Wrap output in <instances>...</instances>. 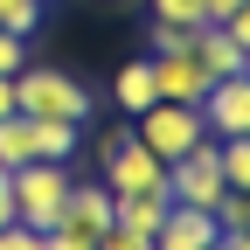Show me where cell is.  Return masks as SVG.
Masks as SVG:
<instances>
[{
  "instance_id": "44dd1931",
  "label": "cell",
  "mask_w": 250,
  "mask_h": 250,
  "mask_svg": "<svg viewBox=\"0 0 250 250\" xmlns=\"http://www.w3.org/2000/svg\"><path fill=\"white\" fill-rule=\"evenodd\" d=\"M98 250H153V236H139V229H125V223H111V229L98 236Z\"/></svg>"
},
{
  "instance_id": "3957f363",
  "label": "cell",
  "mask_w": 250,
  "mask_h": 250,
  "mask_svg": "<svg viewBox=\"0 0 250 250\" xmlns=\"http://www.w3.org/2000/svg\"><path fill=\"white\" fill-rule=\"evenodd\" d=\"M132 139H139L160 167H174L181 153H195V146L208 139L202 104H146V111H139V125H132Z\"/></svg>"
},
{
  "instance_id": "7c38bea8",
  "label": "cell",
  "mask_w": 250,
  "mask_h": 250,
  "mask_svg": "<svg viewBox=\"0 0 250 250\" xmlns=\"http://www.w3.org/2000/svg\"><path fill=\"white\" fill-rule=\"evenodd\" d=\"M28 160H35V118L7 111V118H0V174H14Z\"/></svg>"
},
{
  "instance_id": "83f0119b",
  "label": "cell",
  "mask_w": 250,
  "mask_h": 250,
  "mask_svg": "<svg viewBox=\"0 0 250 250\" xmlns=\"http://www.w3.org/2000/svg\"><path fill=\"white\" fill-rule=\"evenodd\" d=\"M243 77H250V62H243Z\"/></svg>"
},
{
  "instance_id": "277c9868",
  "label": "cell",
  "mask_w": 250,
  "mask_h": 250,
  "mask_svg": "<svg viewBox=\"0 0 250 250\" xmlns=\"http://www.w3.org/2000/svg\"><path fill=\"white\" fill-rule=\"evenodd\" d=\"M104 188L111 195H146V188H167V167L132 139V132H104Z\"/></svg>"
},
{
  "instance_id": "30bf717a",
  "label": "cell",
  "mask_w": 250,
  "mask_h": 250,
  "mask_svg": "<svg viewBox=\"0 0 250 250\" xmlns=\"http://www.w3.org/2000/svg\"><path fill=\"white\" fill-rule=\"evenodd\" d=\"M188 49H195V62L208 70V83H215V77H243V62H250V56H243V49L229 42V28H215V21H202Z\"/></svg>"
},
{
  "instance_id": "7402d4cb",
  "label": "cell",
  "mask_w": 250,
  "mask_h": 250,
  "mask_svg": "<svg viewBox=\"0 0 250 250\" xmlns=\"http://www.w3.org/2000/svg\"><path fill=\"white\" fill-rule=\"evenodd\" d=\"M0 250H42V229H28V223H7V229H0Z\"/></svg>"
},
{
  "instance_id": "52a82bcc",
  "label": "cell",
  "mask_w": 250,
  "mask_h": 250,
  "mask_svg": "<svg viewBox=\"0 0 250 250\" xmlns=\"http://www.w3.org/2000/svg\"><path fill=\"white\" fill-rule=\"evenodd\" d=\"M111 223H118V202H111V188H98V181H90V188H83V181H70L56 229H62V236H83V243H98Z\"/></svg>"
},
{
  "instance_id": "8fae6325",
  "label": "cell",
  "mask_w": 250,
  "mask_h": 250,
  "mask_svg": "<svg viewBox=\"0 0 250 250\" xmlns=\"http://www.w3.org/2000/svg\"><path fill=\"white\" fill-rule=\"evenodd\" d=\"M111 202H118V223H125V229H139V236H160L167 208H174L167 188H146V195H111Z\"/></svg>"
},
{
  "instance_id": "ba28073f",
  "label": "cell",
  "mask_w": 250,
  "mask_h": 250,
  "mask_svg": "<svg viewBox=\"0 0 250 250\" xmlns=\"http://www.w3.org/2000/svg\"><path fill=\"white\" fill-rule=\"evenodd\" d=\"M208 139H250V77H215L202 98Z\"/></svg>"
},
{
  "instance_id": "4316f807",
  "label": "cell",
  "mask_w": 250,
  "mask_h": 250,
  "mask_svg": "<svg viewBox=\"0 0 250 250\" xmlns=\"http://www.w3.org/2000/svg\"><path fill=\"white\" fill-rule=\"evenodd\" d=\"M14 111V77H0V118Z\"/></svg>"
},
{
  "instance_id": "5bb4252c",
  "label": "cell",
  "mask_w": 250,
  "mask_h": 250,
  "mask_svg": "<svg viewBox=\"0 0 250 250\" xmlns=\"http://www.w3.org/2000/svg\"><path fill=\"white\" fill-rule=\"evenodd\" d=\"M111 98H118V111H132V118H139L146 104H160V98H153V77H146V56L125 62V70L111 77Z\"/></svg>"
},
{
  "instance_id": "6da1fadb",
  "label": "cell",
  "mask_w": 250,
  "mask_h": 250,
  "mask_svg": "<svg viewBox=\"0 0 250 250\" xmlns=\"http://www.w3.org/2000/svg\"><path fill=\"white\" fill-rule=\"evenodd\" d=\"M14 111L21 118H62V125H83L90 118V90L56 70V62H28V70H14Z\"/></svg>"
},
{
  "instance_id": "7a4b0ae2",
  "label": "cell",
  "mask_w": 250,
  "mask_h": 250,
  "mask_svg": "<svg viewBox=\"0 0 250 250\" xmlns=\"http://www.w3.org/2000/svg\"><path fill=\"white\" fill-rule=\"evenodd\" d=\"M14 181V223L28 229H56V215H62V195H70V160H28L7 174Z\"/></svg>"
},
{
  "instance_id": "5b68a950",
  "label": "cell",
  "mask_w": 250,
  "mask_h": 250,
  "mask_svg": "<svg viewBox=\"0 0 250 250\" xmlns=\"http://www.w3.org/2000/svg\"><path fill=\"white\" fill-rule=\"evenodd\" d=\"M167 195L181 208H215L229 195V188H223V160H215V139H202L195 153H181V160L167 167Z\"/></svg>"
},
{
  "instance_id": "cb8c5ba5",
  "label": "cell",
  "mask_w": 250,
  "mask_h": 250,
  "mask_svg": "<svg viewBox=\"0 0 250 250\" xmlns=\"http://www.w3.org/2000/svg\"><path fill=\"white\" fill-rule=\"evenodd\" d=\"M42 250H98V243H83V236H62V229H42Z\"/></svg>"
},
{
  "instance_id": "484cf974",
  "label": "cell",
  "mask_w": 250,
  "mask_h": 250,
  "mask_svg": "<svg viewBox=\"0 0 250 250\" xmlns=\"http://www.w3.org/2000/svg\"><path fill=\"white\" fill-rule=\"evenodd\" d=\"M7 223H14V181L0 174V229H7Z\"/></svg>"
},
{
  "instance_id": "9c48e42d",
  "label": "cell",
  "mask_w": 250,
  "mask_h": 250,
  "mask_svg": "<svg viewBox=\"0 0 250 250\" xmlns=\"http://www.w3.org/2000/svg\"><path fill=\"white\" fill-rule=\"evenodd\" d=\"M215 236H223V229H215V215L208 208H167V223H160V236H153V250H215Z\"/></svg>"
},
{
  "instance_id": "8992f818",
  "label": "cell",
  "mask_w": 250,
  "mask_h": 250,
  "mask_svg": "<svg viewBox=\"0 0 250 250\" xmlns=\"http://www.w3.org/2000/svg\"><path fill=\"white\" fill-rule=\"evenodd\" d=\"M146 77H153V98H160V104H202L208 98V70L195 62V49L146 56Z\"/></svg>"
},
{
  "instance_id": "2e32d148",
  "label": "cell",
  "mask_w": 250,
  "mask_h": 250,
  "mask_svg": "<svg viewBox=\"0 0 250 250\" xmlns=\"http://www.w3.org/2000/svg\"><path fill=\"white\" fill-rule=\"evenodd\" d=\"M42 7H49V0H0V28H7V35H35Z\"/></svg>"
},
{
  "instance_id": "d6986e66",
  "label": "cell",
  "mask_w": 250,
  "mask_h": 250,
  "mask_svg": "<svg viewBox=\"0 0 250 250\" xmlns=\"http://www.w3.org/2000/svg\"><path fill=\"white\" fill-rule=\"evenodd\" d=\"M208 215H215V229H250V195H223Z\"/></svg>"
},
{
  "instance_id": "ffe728a7",
  "label": "cell",
  "mask_w": 250,
  "mask_h": 250,
  "mask_svg": "<svg viewBox=\"0 0 250 250\" xmlns=\"http://www.w3.org/2000/svg\"><path fill=\"white\" fill-rule=\"evenodd\" d=\"M14 70H28V35H7L0 28V77H14Z\"/></svg>"
},
{
  "instance_id": "ac0fdd59",
  "label": "cell",
  "mask_w": 250,
  "mask_h": 250,
  "mask_svg": "<svg viewBox=\"0 0 250 250\" xmlns=\"http://www.w3.org/2000/svg\"><path fill=\"white\" fill-rule=\"evenodd\" d=\"M146 42H153V56H174V49H188V42H195V28H174V21H146Z\"/></svg>"
},
{
  "instance_id": "4fadbf2b",
  "label": "cell",
  "mask_w": 250,
  "mask_h": 250,
  "mask_svg": "<svg viewBox=\"0 0 250 250\" xmlns=\"http://www.w3.org/2000/svg\"><path fill=\"white\" fill-rule=\"evenodd\" d=\"M77 146H83V125L35 118V160H77Z\"/></svg>"
},
{
  "instance_id": "d4e9b609",
  "label": "cell",
  "mask_w": 250,
  "mask_h": 250,
  "mask_svg": "<svg viewBox=\"0 0 250 250\" xmlns=\"http://www.w3.org/2000/svg\"><path fill=\"white\" fill-rule=\"evenodd\" d=\"M236 7H243V0H202V21H229Z\"/></svg>"
},
{
  "instance_id": "9a60e30c",
  "label": "cell",
  "mask_w": 250,
  "mask_h": 250,
  "mask_svg": "<svg viewBox=\"0 0 250 250\" xmlns=\"http://www.w3.org/2000/svg\"><path fill=\"white\" fill-rule=\"evenodd\" d=\"M215 160H223L229 195H250V139H215Z\"/></svg>"
},
{
  "instance_id": "603a6c76",
  "label": "cell",
  "mask_w": 250,
  "mask_h": 250,
  "mask_svg": "<svg viewBox=\"0 0 250 250\" xmlns=\"http://www.w3.org/2000/svg\"><path fill=\"white\" fill-rule=\"evenodd\" d=\"M215 28H229V42H236V49L250 56V0H243V7H236L229 21H215Z\"/></svg>"
},
{
  "instance_id": "e0dca14e",
  "label": "cell",
  "mask_w": 250,
  "mask_h": 250,
  "mask_svg": "<svg viewBox=\"0 0 250 250\" xmlns=\"http://www.w3.org/2000/svg\"><path fill=\"white\" fill-rule=\"evenodd\" d=\"M153 21H174V28H202V0H146Z\"/></svg>"
}]
</instances>
